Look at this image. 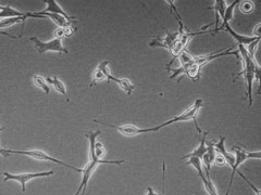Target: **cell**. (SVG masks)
<instances>
[{"instance_id":"cell-10","label":"cell","mask_w":261,"mask_h":195,"mask_svg":"<svg viewBox=\"0 0 261 195\" xmlns=\"http://www.w3.org/2000/svg\"><path fill=\"white\" fill-rule=\"evenodd\" d=\"M45 3L47 4V7L45 8L42 11L34 12L35 14H42V13H52V14H59L62 16L70 22H77V17H71L68 13H65L64 10L61 8V6L56 1V0H46Z\"/></svg>"},{"instance_id":"cell-21","label":"cell","mask_w":261,"mask_h":195,"mask_svg":"<svg viewBox=\"0 0 261 195\" xmlns=\"http://www.w3.org/2000/svg\"><path fill=\"white\" fill-rule=\"evenodd\" d=\"M62 31H63V37H70L72 36V35L77 32V28L73 27L72 25H68V26L62 27Z\"/></svg>"},{"instance_id":"cell-24","label":"cell","mask_w":261,"mask_h":195,"mask_svg":"<svg viewBox=\"0 0 261 195\" xmlns=\"http://www.w3.org/2000/svg\"><path fill=\"white\" fill-rule=\"evenodd\" d=\"M260 27H261V24H258L257 26L255 27V31H254V36H255V37H261Z\"/></svg>"},{"instance_id":"cell-20","label":"cell","mask_w":261,"mask_h":195,"mask_svg":"<svg viewBox=\"0 0 261 195\" xmlns=\"http://www.w3.org/2000/svg\"><path fill=\"white\" fill-rule=\"evenodd\" d=\"M238 4L240 11L244 13H250L254 10V2L252 1H240Z\"/></svg>"},{"instance_id":"cell-22","label":"cell","mask_w":261,"mask_h":195,"mask_svg":"<svg viewBox=\"0 0 261 195\" xmlns=\"http://www.w3.org/2000/svg\"><path fill=\"white\" fill-rule=\"evenodd\" d=\"M213 164L217 165V166H224L225 164H227V162H225L224 157L221 155L220 153H217V155H215V158L213 161Z\"/></svg>"},{"instance_id":"cell-3","label":"cell","mask_w":261,"mask_h":195,"mask_svg":"<svg viewBox=\"0 0 261 195\" xmlns=\"http://www.w3.org/2000/svg\"><path fill=\"white\" fill-rule=\"evenodd\" d=\"M1 152L3 155H8V154H20V155H25V156H28L31 158L36 159V161H41V162H50V163H56L58 165H61V166H64L67 168L72 169V171L77 172V173H82V169L77 168L74 166H71L67 163H64L60 159L54 158L52 156H50L49 154L46 152L41 151V150H28V151H22V150H6V149H1Z\"/></svg>"},{"instance_id":"cell-6","label":"cell","mask_w":261,"mask_h":195,"mask_svg":"<svg viewBox=\"0 0 261 195\" xmlns=\"http://www.w3.org/2000/svg\"><path fill=\"white\" fill-rule=\"evenodd\" d=\"M94 122L98 123V124H102V125H104V126H108V127L114 128L115 130H118V131L124 137H134V136H138V134L156 132V131H159V130L161 129V128L159 127V125H158V126H156V127L140 128V127L135 126V125H132V124L122 125V126H117V125H110V124H107V123H104V122L96 121V119H95Z\"/></svg>"},{"instance_id":"cell-26","label":"cell","mask_w":261,"mask_h":195,"mask_svg":"<svg viewBox=\"0 0 261 195\" xmlns=\"http://www.w3.org/2000/svg\"><path fill=\"white\" fill-rule=\"evenodd\" d=\"M2 9V6H1V4H0V10H1Z\"/></svg>"},{"instance_id":"cell-19","label":"cell","mask_w":261,"mask_h":195,"mask_svg":"<svg viewBox=\"0 0 261 195\" xmlns=\"http://www.w3.org/2000/svg\"><path fill=\"white\" fill-rule=\"evenodd\" d=\"M33 82L35 84V86L41 88L43 91H45V94H49L50 88L48 86L46 79H45L44 77L39 76V75H35V76H33Z\"/></svg>"},{"instance_id":"cell-25","label":"cell","mask_w":261,"mask_h":195,"mask_svg":"<svg viewBox=\"0 0 261 195\" xmlns=\"http://www.w3.org/2000/svg\"><path fill=\"white\" fill-rule=\"evenodd\" d=\"M146 195H162V194L156 193V192L154 191V189H153L152 187H148V188H147V193H146Z\"/></svg>"},{"instance_id":"cell-18","label":"cell","mask_w":261,"mask_h":195,"mask_svg":"<svg viewBox=\"0 0 261 195\" xmlns=\"http://www.w3.org/2000/svg\"><path fill=\"white\" fill-rule=\"evenodd\" d=\"M37 16H42V17H47L50 20H52V22L56 23L58 25V27H65L68 26V25H71V23H75V22H70L68 21L67 19L62 16H59V14H52V13H42V14H37Z\"/></svg>"},{"instance_id":"cell-17","label":"cell","mask_w":261,"mask_h":195,"mask_svg":"<svg viewBox=\"0 0 261 195\" xmlns=\"http://www.w3.org/2000/svg\"><path fill=\"white\" fill-rule=\"evenodd\" d=\"M112 82L117 83L119 85V87L121 88L123 91L128 94V96H130V93L133 92V90L135 88L134 84L129 81L128 78H118V77H113Z\"/></svg>"},{"instance_id":"cell-9","label":"cell","mask_w":261,"mask_h":195,"mask_svg":"<svg viewBox=\"0 0 261 195\" xmlns=\"http://www.w3.org/2000/svg\"><path fill=\"white\" fill-rule=\"evenodd\" d=\"M113 75H111L109 69V62L108 61H102L97 68L95 69L93 73V81L90 86H94L95 84L98 83H104V82H112Z\"/></svg>"},{"instance_id":"cell-7","label":"cell","mask_w":261,"mask_h":195,"mask_svg":"<svg viewBox=\"0 0 261 195\" xmlns=\"http://www.w3.org/2000/svg\"><path fill=\"white\" fill-rule=\"evenodd\" d=\"M29 41L34 43L35 48L37 49V51L39 53H46L49 51H53V52L69 54V51L63 47L62 41L60 38H54L50 42H42L41 39H38L37 37H31L29 38Z\"/></svg>"},{"instance_id":"cell-15","label":"cell","mask_w":261,"mask_h":195,"mask_svg":"<svg viewBox=\"0 0 261 195\" xmlns=\"http://www.w3.org/2000/svg\"><path fill=\"white\" fill-rule=\"evenodd\" d=\"M225 8H227V1H224V0H215L213 7L209 8L210 10H214V12H215V28L213 29L214 33H217L219 18L223 19V17H224Z\"/></svg>"},{"instance_id":"cell-1","label":"cell","mask_w":261,"mask_h":195,"mask_svg":"<svg viewBox=\"0 0 261 195\" xmlns=\"http://www.w3.org/2000/svg\"><path fill=\"white\" fill-rule=\"evenodd\" d=\"M239 56L243 60V71L239 72L235 78L243 76L245 78L246 83H247V98H248V104L249 108L253 107V85L254 81L257 79L259 82L260 77V66L258 62L256 61V59H253L249 56L246 47L242 44H237Z\"/></svg>"},{"instance_id":"cell-5","label":"cell","mask_w":261,"mask_h":195,"mask_svg":"<svg viewBox=\"0 0 261 195\" xmlns=\"http://www.w3.org/2000/svg\"><path fill=\"white\" fill-rule=\"evenodd\" d=\"M202 107H203V99H196L192 107H189L187 109H185V111L181 115H179V116H175L174 118L170 119V121L165 122V123H163L161 125H159V127L162 129L163 127H167V126H169V125H172V124H175V123L186 122V121H194L195 126H196V128H197V130L200 133V132H202V130L199 129L198 124H197V122H196V115H197L198 111H199L200 108H202Z\"/></svg>"},{"instance_id":"cell-11","label":"cell","mask_w":261,"mask_h":195,"mask_svg":"<svg viewBox=\"0 0 261 195\" xmlns=\"http://www.w3.org/2000/svg\"><path fill=\"white\" fill-rule=\"evenodd\" d=\"M165 34L167 36H164L162 38H155L154 41L149 43L150 47H162V48H167L170 49L173 43L178 41L179 38V32L175 33H170L169 31L165 29Z\"/></svg>"},{"instance_id":"cell-14","label":"cell","mask_w":261,"mask_h":195,"mask_svg":"<svg viewBox=\"0 0 261 195\" xmlns=\"http://www.w3.org/2000/svg\"><path fill=\"white\" fill-rule=\"evenodd\" d=\"M239 2H240V0H235V1H233L232 3L229 4V6H227V8H225L224 17L222 19V24H221V26L218 27L217 33L219 31H222L225 25L229 24L230 21H232L233 18H234V9H235V7H236Z\"/></svg>"},{"instance_id":"cell-16","label":"cell","mask_w":261,"mask_h":195,"mask_svg":"<svg viewBox=\"0 0 261 195\" xmlns=\"http://www.w3.org/2000/svg\"><path fill=\"white\" fill-rule=\"evenodd\" d=\"M46 82L52 84L54 90L60 94H62L63 97H65V99H67V101L69 102L70 101V98L68 97V92H67V88H65V85L63 84L62 81H60V79L57 77V76H52V77H48L46 79Z\"/></svg>"},{"instance_id":"cell-23","label":"cell","mask_w":261,"mask_h":195,"mask_svg":"<svg viewBox=\"0 0 261 195\" xmlns=\"http://www.w3.org/2000/svg\"><path fill=\"white\" fill-rule=\"evenodd\" d=\"M237 173L239 174V176H240V177H242V178H243V179L245 180V181H246V182H247V183L249 184V187H250V188H252V189L254 190V191H255V193H256V195H261V192H260V190H259V189H257V188H256V187L254 186V184H253L252 182H250V181H249V180H248L247 178H246V177L244 176V174H243L242 173H239V172H237Z\"/></svg>"},{"instance_id":"cell-12","label":"cell","mask_w":261,"mask_h":195,"mask_svg":"<svg viewBox=\"0 0 261 195\" xmlns=\"http://www.w3.org/2000/svg\"><path fill=\"white\" fill-rule=\"evenodd\" d=\"M223 29H227V32L232 36L235 41L237 42L238 44H242V46L246 47V46H249L250 43H253L254 42L258 41V39H260V37H255V36H244V35H239L237 34L235 31H233L232 27L230 26L229 24L225 25V26L223 27Z\"/></svg>"},{"instance_id":"cell-4","label":"cell","mask_w":261,"mask_h":195,"mask_svg":"<svg viewBox=\"0 0 261 195\" xmlns=\"http://www.w3.org/2000/svg\"><path fill=\"white\" fill-rule=\"evenodd\" d=\"M232 150H233V152H234L235 163H234V166L232 168V174H231L229 189H228L227 194H225V195H229V193L231 191V188H232V183H233V179H234V176H235V173L238 172V167L240 166V165H242L243 163H245L249 158H256V159H258V161L261 158V152L260 151L248 152V151H246V150L239 148V147H233Z\"/></svg>"},{"instance_id":"cell-2","label":"cell","mask_w":261,"mask_h":195,"mask_svg":"<svg viewBox=\"0 0 261 195\" xmlns=\"http://www.w3.org/2000/svg\"><path fill=\"white\" fill-rule=\"evenodd\" d=\"M124 161L122 159H117V161H106V159L104 158H98L95 156V155H89V162L86 164V166H85L82 169V173H83V177H82V181L81 184H79V187L78 189V191L75 192L74 195H79L82 193V195H85V191H86V188H87V184L90 177L93 176L94 172L96 171V168L99 164H113V165H121L123 164Z\"/></svg>"},{"instance_id":"cell-13","label":"cell","mask_w":261,"mask_h":195,"mask_svg":"<svg viewBox=\"0 0 261 195\" xmlns=\"http://www.w3.org/2000/svg\"><path fill=\"white\" fill-rule=\"evenodd\" d=\"M207 134L208 132L203 133V137L202 139H200L199 146L196 148L192 153H188L187 155L183 156L182 159H187L189 157H197L199 159H202L204 155L206 154V152H207V146H206V142H207Z\"/></svg>"},{"instance_id":"cell-8","label":"cell","mask_w":261,"mask_h":195,"mask_svg":"<svg viewBox=\"0 0 261 195\" xmlns=\"http://www.w3.org/2000/svg\"><path fill=\"white\" fill-rule=\"evenodd\" d=\"M53 174L52 171L49 172H43V173H3L4 181H8V180H13V181H18L21 183L22 187V192H25V187H26V183L28 181H31L32 179L35 178H43V177H49Z\"/></svg>"}]
</instances>
